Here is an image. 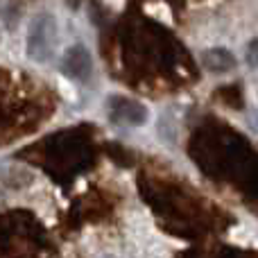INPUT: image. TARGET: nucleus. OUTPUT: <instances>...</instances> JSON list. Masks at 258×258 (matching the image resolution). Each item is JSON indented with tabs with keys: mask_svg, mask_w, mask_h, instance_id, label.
I'll return each mask as SVG.
<instances>
[{
	"mask_svg": "<svg viewBox=\"0 0 258 258\" xmlns=\"http://www.w3.org/2000/svg\"><path fill=\"white\" fill-rule=\"evenodd\" d=\"M104 258H116V256H104Z\"/></svg>",
	"mask_w": 258,
	"mask_h": 258,
	"instance_id": "obj_4",
	"label": "nucleus"
},
{
	"mask_svg": "<svg viewBox=\"0 0 258 258\" xmlns=\"http://www.w3.org/2000/svg\"><path fill=\"white\" fill-rule=\"evenodd\" d=\"M202 63L211 73H227L236 66V57L227 48H211L202 54Z\"/></svg>",
	"mask_w": 258,
	"mask_h": 258,
	"instance_id": "obj_3",
	"label": "nucleus"
},
{
	"mask_svg": "<svg viewBox=\"0 0 258 258\" xmlns=\"http://www.w3.org/2000/svg\"><path fill=\"white\" fill-rule=\"evenodd\" d=\"M61 71L73 80H89L91 73H93V59H91V52L86 50V45L75 43L63 52Z\"/></svg>",
	"mask_w": 258,
	"mask_h": 258,
	"instance_id": "obj_2",
	"label": "nucleus"
},
{
	"mask_svg": "<svg viewBox=\"0 0 258 258\" xmlns=\"http://www.w3.org/2000/svg\"><path fill=\"white\" fill-rule=\"evenodd\" d=\"M27 57L34 61L45 63L54 57V48H57V23L50 14H41L32 21L30 30H27Z\"/></svg>",
	"mask_w": 258,
	"mask_h": 258,
	"instance_id": "obj_1",
	"label": "nucleus"
}]
</instances>
